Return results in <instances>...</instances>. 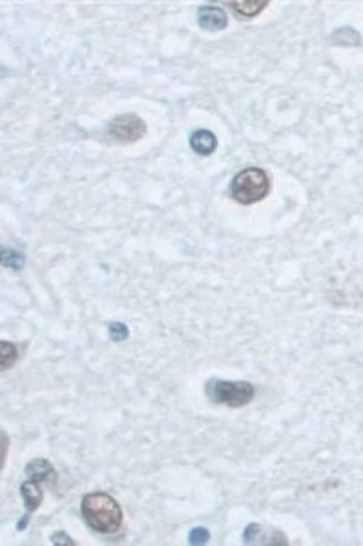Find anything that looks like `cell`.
Returning <instances> with one entry per match:
<instances>
[{
    "label": "cell",
    "mask_w": 363,
    "mask_h": 546,
    "mask_svg": "<svg viewBox=\"0 0 363 546\" xmlns=\"http://www.w3.org/2000/svg\"><path fill=\"white\" fill-rule=\"evenodd\" d=\"M82 515L98 533H116L124 523V512L116 499L106 492H93L82 497Z\"/></svg>",
    "instance_id": "cell-1"
},
{
    "label": "cell",
    "mask_w": 363,
    "mask_h": 546,
    "mask_svg": "<svg viewBox=\"0 0 363 546\" xmlns=\"http://www.w3.org/2000/svg\"><path fill=\"white\" fill-rule=\"evenodd\" d=\"M270 189L269 175L260 168H247L242 170L235 179L231 180V195L236 202L251 206L263 201Z\"/></svg>",
    "instance_id": "cell-2"
},
{
    "label": "cell",
    "mask_w": 363,
    "mask_h": 546,
    "mask_svg": "<svg viewBox=\"0 0 363 546\" xmlns=\"http://www.w3.org/2000/svg\"><path fill=\"white\" fill-rule=\"evenodd\" d=\"M207 397L217 404L229 408H242L254 399V386L245 381H220L211 379L205 386Z\"/></svg>",
    "instance_id": "cell-3"
},
{
    "label": "cell",
    "mask_w": 363,
    "mask_h": 546,
    "mask_svg": "<svg viewBox=\"0 0 363 546\" xmlns=\"http://www.w3.org/2000/svg\"><path fill=\"white\" fill-rule=\"evenodd\" d=\"M107 133L118 144H135L142 140L147 133V124L135 113L115 116L107 126Z\"/></svg>",
    "instance_id": "cell-4"
},
{
    "label": "cell",
    "mask_w": 363,
    "mask_h": 546,
    "mask_svg": "<svg viewBox=\"0 0 363 546\" xmlns=\"http://www.w3.org/2000/svg\"><path fill=\"white\" fill-rule=\"evenodd\" d=\"M198 24L209 32H218L227 26V15L217 6H204L198 11Z\"/></svg>",
    "instance_id": "cell-5"
},
{
    "label": "cell",
    "mask_w": 363,
    "mask_h": 546,
    "mask_svg": "<svg viewBox=\"0 0 363 546\" xmlns=\"http://www.w3.org/2000/svg\"><path fill=\"white\" fill-rule=\"evenodd\" d=\"M26 474L29 479L40 484H53L57 481V472H55L53 465L46 459H33L26 466Z\"/></svg>",
    "instance_id": "cell-6"
},
{
    "label": "cell",
    "mask_w": 363,
    "mask_h": 546,
    "mask_svg": "<svg viewBox=\"0 0 363 546\" xmlns=\"http://www.w3.org/2000/svg\"><path fill=\"white\" fill-rule=\"evenodd\" d=\"M189 144H191V148L195 149L198 155H204L205 157V155H211V153L217 149L218 140H217V137H214V135L211 133L209 130H198L191 135Z\"/></svg>",
    "instance_id": "cell-7"
},
{
    "label": "cell",
    "mask_w": 363,
    "mask_h": 546,
    "mask_svg": "<svg viewBox=\"0 0 363 546\" xmlns=\"http://www.w3.org/2000/svg\"><path fill=\"white\" fill-rule=\"evenodd\" d=\"M20 493H22L24 505H26L27 512H35L42 502V488L40 483L33 479H27L20 484Z\"/></svg>",
    "instance_id": "cell-8"
},
{
    "label": "cell",
    "mask_w": 363,
    "mask_h": 546,
    "mask_svg": "<svg viewBox=\"0 0 363 546\" xmlns=\"http://www.w3.org/2000/svg\"><path fill=\"white\" fill-rule=\"evenodd\" d=\"M18 359V349L9 340H0V372L13 368Z\"/></svg>",
    "instance_id": "cell-9"
},
{
    "label": "cell",
    "mask_w": 363,
    "mask_h": 546,
    "mask_svg": "<svg viewBox=\"0 0 363 546\" xmlns=\"http://www.w3.org/2000/svg\"><path fill=\"white\" fill-rule=\"evenodd\" d=\"M269 2H260V0H249V2H231V8L235 9L240 17H256L261 9H266Z\"/></svg>",
    "instance_id": "cell-10"
},
{
    "label": "cell",
    "mask_w": 363,
    "mask_h": 546,
    "mask_svg": "<svg viewBox=\"0 0 363 546\" xmlns=\"http://www.w3.org/2000/svg\"><path fill=\"white\" fill-rule=\"evenodd\" d=\"M109 337L115 342H122L129 337V330L124 323H111L109 324Z\"/></svg>",
    "instance_id": "cell-11"
},
{
    "label": "cell",
    "mask_w": 363,
    "mask_h": 546,
    "mask_svg": "<svg viewBox=\"0 0 363 546\" xmlns=\"http://www.w3.org/2000/svg\"><path fill=\"white\" fill-rule=\"evenodd\" d=\"M2 265L9 266V268L20 269L24 266V257L20 253H15V251L8 250L2 253Z\"/></svg>",
    "instance_id": "cell-12"
},
{
    "label": "cell",
    "mask_w": 363,
    "mask_h": 546,
    "mask_svg": "<svg viewBox=\"0 0 363 546\" xmlns=\"http://www.w3.org/2000/svg\"><path fill=\"white\" fill-rule=\"evenodd\" d=\"M209 541V530L205 528H195L189 533L191 545H204Z\"/></svg>",
    "instance_id": "cell-13"
},
{
    "label": "cell",
    "mask_w": 363,
    "mask_h": 546,
    "mask_svg": "<svg viewBox=\"0 0 363 546\" xmlns=\"http://www.w3.org/2000/svg\"><path fill=\"white\" fill-rule=\"evenodd\" d=\"M8 450H9V437L6 432L0 430V472H2V468H4V465H6Z\"/></svg>",
    "instance_id": "cell-14"
},
{
    "label": "cell",
    "mask_w": 363,
    "mask_h": 546,
    "mask_svg": "<svg viewBox=\"0 0 363 546\" xmlns=\"http://www.w3.org/2000/svg\"><path fill=\"white\" fill-rule=\"evenodd\" d=\"M53 542L55 545H60V542H67V545H75V542L71 541V539H66V533L64 532H58L53 535Z\"/></svg>",
    "instance_id": "cell-15"
},
{
    "label": "cell",
    "mask_w": 363,
    "mask_h": 546,
    "mask_svg": "<svg viewBox=\"0 0 363 546\" xmlns=\"http://www.w3.org/2000/svg\"><path fill=\"white\" fill-rule=\"evenodd\" d=\"M0 262H2V253H0Z\"/></svg>",
    "instance_id": "cell-16"
}]
</instances>
